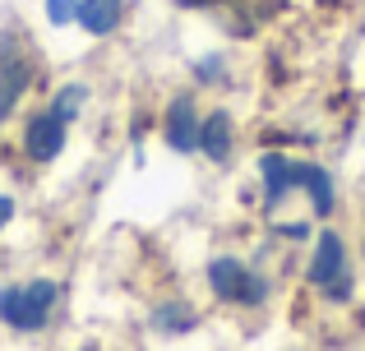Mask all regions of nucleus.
<instances>
[{"instance_id": "nucleus-1", "label": "nucleus", "mask_w": 365, "mask_h": 351, "mask_svg": "<svg viewBox=\"0 0 365 351\" xmlns=\"http://www.w3.org/2000/svg\"><path fill=\"white\" fill-rule=\"evenodd\" d=\"M259 176H264V199L268 204H282L292 189H305L310 194V208L319 217L333 213L338 204V189H333V176L314 162H296V157H282V153H264L259 157Z\"/></svg>"}, {"instance_id": "nucleus-2", "label": "nucleus", "mask_w": 365, "mask_h": 351, "mask_svg": "<svg viewBox=\"0 0 365 351\" xmlns=\"http://www.w3.org/2000/svg\"><path fill=\"white\" fill-rule=\"evenodd\" d=\"M56 300H61V287L51 278H33L19 282V287H0V319L19 333H37L46 328V319L56 315Z\"/></svg>"}, {"instance_id": "nucleus-3", "label": "nucleus", "mask_w": 365, "mask_h": 351, "mask_svg": "<svg viewBox=\"0 0 365 351\" xmlns=\"http://www.w3.org/2000/svg\"><path fill=\"white\" fill-rule=\"evenodd\" d=\"M208 287L222 305H264L268 300V278H259L250 263L232 259V254L208 263Z\"/></svg>"}, {"instance_id": "nucleus-4", "label": "nucleus", "mask_w": 365, "mask_h": 351, "mask_svg": "<svg viewBox=\"0 0 365 351\" xmlns=\"http://www.w3.org/2000/svg\"><path fill=\"white\" fill-rule=\"evenodd\" d=\"M305 278L324 291L329 300H347L351 296V278H347V250H342V236L338 231H324L319 245H314V259Z\"/></svg>"}, {"instance_id": "nucleus-5", "label": "nucleus", "mask_w": 365, "mask_h": 351, "mask_svg": "<svg viewBox=\"0 0 365 351\" xmlns=\"http://www.w3.org/2000/svg\"><path fill=\"white\" fill-rule=\"evenodd\" d=\"M28 83H33V61H28V51L19 46L14 33H0V120L14 111V102L28 93Z\"/></svg>"}, {"instance_id": "nucleus-6", "label": "nucleus", "mask_w": 365, "mask_h": 351, "mask_svg": "<svg viewBox=\"0 0 365 351\" xmlns=\"http://www.w3.org/2000/svg\"><path fill=\"white\" fill-rule=\"evenodd\" d=\"M65 135H70V120L46 107L24 125V153L33 157V162H56L61 148H65Z\"/></svg>"}, {"instance_id": "nucleus-7", "label": "nucleus", "mask_w": 365, "mask_h": 351, "mask_svg": "<svg viewBox=\"0 0 365 351\" xmlns=\"http://www.w3.org/2000/svg\"><path fill=\"white\" fill-rule=\"evenodd\" d=\"M167 144L176 153H199V116H195V102L176 98L167 111Z\"/></svg>"}, {"instance_id": "nucleus-8", "label": "nucleus", "mask_w": 365, "mask_h": 351, "mask_svg": "<svg viewBox=\"0 0 365 351\" xmlns=\"http://www.w3.org/2000/svg\"><path fill=\"white\" fill-rule=\"evenodd\" d=\"M232 139H236V130H232L227 111H213L208 120H199V153H208L217 167L232 157Z\"/></svg>"}, {"instance_id": "nucleus-9", "label": "nucleus", "mask_w": 365, "mask_h": 351, "mask_svg": "<svg viewBox=\"0 0 365 351\" xmlns=\"http://www.w3.org/2000/svg\"><path fill=\"white\" fill-rule=\"evenodd\" d=\"M120 14H125V0H79V23H83V33H93V37L111 33V28L120 23Z\"/></svg>"}, {"instance_id": "nucleus-10", "label": "nucleus", "mask_w": 365, "mask_h": 351, "mask_svg": "<svg viewBox=\"0 0 365 351\" xmlns=\"http://www.w3.org/2000/svg\"><path fill=\"white\" fill-rule=\"evenodd\" d=\"M153 324H158L162 333H185V328H195V310L190 305H162Z\"/></svg>"}, {"instance_id": "nucleus-11", "label": "nucleus", "mask_w": 365, "mask_h": 351, "mask_svg": "<svg viewBox=\"0 0 365 351\" xmlns=\"http://www.w3.org/2000/svg\"><path fill=\"white\" fill-rule=\"evenodd\" d=\"M83 98H88V88H83V83H65V88L56 93L51 111H56V116H65V120H74V116H79V107H83Z\"/></svg>"}, {"instance_id": "nucleus-12", "label": "nucleus", "mask_w": 365, "mask_h": 351, "mask_svg": "<svg viewBox=\"0 0 365 351\" xmlns=\"http://www.w3.org/2000/svg\"><path fill=\"white\" fill-rule=\"evenodd\" d=\"M46 19L51 23H79V0H46Z\"/></svg>"}, {"instance_id": "nucleus-13", "label": "nucleus", "mask_w": 365, "mask_h": 351, "mask_svg": "<svg viewBox=\"0 0 365 351\" xmlns=\"http://www.w3.org/2000/svg\"><path fill=\"white\" fill-rule=\"evenodd\" d=\"M9 217H14V199H5V194H0V226H5Z\"/></svg>"}]
</instances>
